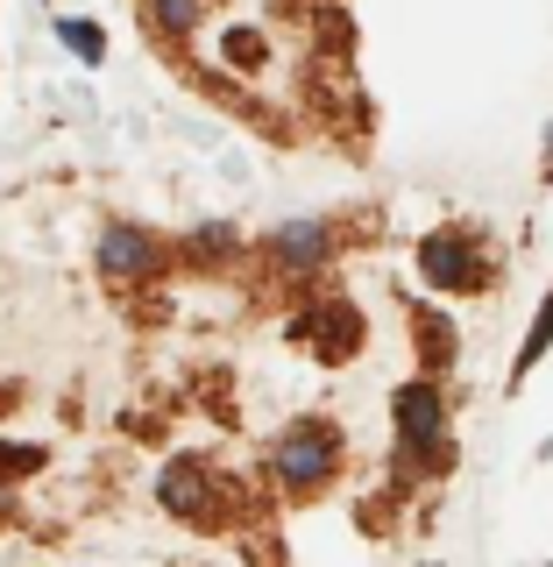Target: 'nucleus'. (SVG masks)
<instances>
[{"label": "nucleus", "mask_w": 553, "mask_h": 567, "mask_svg": "<svg viewBox=\"0 0 553 567\" xmlns=\"http://www.w3.org/2000/svg\"><path fill=\"white\" fill-rule=\"evenodd\" d=\"M553 348V291H546V306H540V319H532V333H525V348H519V362H511V383H525L532 377V362Z\"/></svg>", "instance_id": "9b49d317"}, {"label": "nucleus", "mask_w": 553, "mask_h": 567, "mask_svg": "<svg viewBox=\"0 0 553 567\" xmlns=\"http://www.w3.org/2000/svg\"><path fill=\"white\" fill-rule=\"evenodd\" d=\"M199 14H206V0H150V22H156V35H171V43H192V35H199Z\"/></svg>", "instance_id": "6e6552de"}, {"label": "nucleus", "mask_w": 553, "mask_h": 567, "mask_svg": "<svg viewBox=\"0 0 553 567\" xmlns=\"http://www.w3.org/2000/svg\"><path fill=\"white\" fill-rule=\"evenodd\" d=\"M58 43H64L79 64H100V58H106V29H100V22H79V14H58Z\"/></svg>", "instance_id": "9d476101"}, {"label": "nucleus", "mask_w": 553, "mask_h": 567, "mask_svg": "<svg viewBox=\"0 0 553 567\" xmlns=\"http://www.w3.org/2000/svg\"><path fill=\"white\" fill-rule=\"evenodd\" d=\"M221 58H227V71H263V64H270V35H263V29H227Z\"/></svg>", "instance_id": "1a4fd4ad"}, {"label": "nucleus", "mask_w": 553, "mask_h": 567, "mask_svg": "<svg viewBox=\"0 0 553 567\" xmlns=\"http://www.w3.org/2000/svg\"><path fill=\"white\" fill-rule=\"evenodd\" d=\"M419 348H433V369H440V362L454 354V327H448L440 312H419Z\"/></svg>", "instance_id": "ddd939ff"}, {"label": "nucleus", "mask_w": 553, "mask_h": 567, "mask_svg": "<svg viewBox=\"0 0 553 567\" xmlns=\"http://www.w3.org/2000/svg\"><path fill=\"white\" fill-rule=\"evenodd\" d=\"M43 468V447H29V440H0V483L8 475H35Z\"/></svg>", "instance_id": "f8f14e48"}, {"label": "nucleus", "mask_w": 553, "mask_h": 567, "mask_svg": "<svg viewBox=\"0 0 553 567\" xmlns=\"http://www.w3.org/2000/svg\"><path fill=\"white\" fill-rule=\"evenodd\" d=\"M93 262H100L106 284H150V277H164V241H156L150 227H135V220H106Z\"/></svg>", "instance_id": "f03ea898"}, {"label": "nucleus", "mask_w": 553, "mask_h": 567, "mask_svg": "<svg viewBox=\"0 0 553 567\" xmlns=\"http://www.w3.org/2000/svg\"><path fill=\"white\" fill-rule=\"evenodd\" d=\"M227 248H235V227H227V220L192 227V256H227Z\"/></svg>", "instance_id": "4468645a"}, {"label": "nucleus", "mask_w": 553, "mask_h": 567, "mask_svg": "<svg viewBox=\"0 0 553 567\" xmlns=\"http://www.w3.org/2000/svg\"><path fill=\"white\" fill-rule=\"evenodd\" d=\"M291 333L298 348H319L327 362H348L355 348H362V319H355V306H306V312H291Z\"/></svg>", "instance_id": "39448f33"}, {"label": "nucleus", "mask_w": 553, "mask_h": 567, "mask_svg": "<svg viewBox=\"0 0 553 567\" xmlns=\"http://www.w3.org/2000/svg\"><path fill=\"white\" fill-rule=\"evenodd\" d=\"M270 256H277L291 277H313L319 262L334 256V235H327V220H284L277 235H270Z\"/></svg>", "instance_id": "0eeeda50"}, {"label": "nucleus", "mask_w": 553, "mask_h": 567, "mask_svg": "<svg viewBox=\"0 0 553 567\" xmlns=\"http://www.w3.org/2000/svg\"><path fill=\"white\" fill-rule=\"evenodd\" d=\"M390 419H398V447L419 461L426 447H440V433H448V398H440L433 383H404L398 398H390Z\"/></svg>", "instance_id": "20e7f679"}, {"label": "nucleus", "mask_w": 553, "mask_h": 567, "mask_svg": "<svg viewBox=\"0 0 553 567\" xmlns=\"http://www.w3.org/2000/svg\"><path fill=\"white\" fill-rule=\"evenodd\" d=\"M270 468H277V483L291 496H306V489H319L334 468H341V433H334L327 419H298L291 433L270 447Z\"/></svg>", "instance_id": "f257e3e1"}, {"label": "nucleus", "mask_w": 553, "mask_h": 567, "mask_svg": "<svg viewBox=\"0 0 553 567\" xmlns=\"http://www.w3.org/2000/svg\"><path fill=\"white\" fill-rule=\"evenodd\" d=\"M156 504L171 511V518H185V525H206L213 518V475H206V461L199 454H177L164 475H156Z\"/></svg>", "instance_id": "423d86ee"}, {"label": "nucleus", "mask_w": 553, "mask_h": 567, "mask_svg": "<svg viewBox=\"0 0 553 567\" xmlns=\"http://www.w3.org/2000/svg\"><path fill=\"white\" fill-rule=\"evenodd\" d=\"M419 277L433 291H475L483 284V256H475V241L461 227H440V235L419 241Z\"/></svg>", "instance_id": "7ed1b4c3"}]
</instances>
